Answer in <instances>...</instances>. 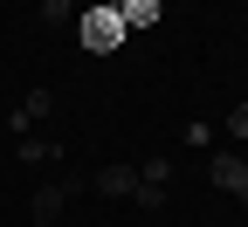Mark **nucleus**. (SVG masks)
<instances>
[{"mask_svg":"<svg viewBox=\"0 0 248 227\" xmlns=\"http://www.w3.org/2000/svg\"><path fill=\"white\" fill-rule=\"evenodd\" d=\"M228 131H234V138L248 145V104H234V110H228Z\"/></svg>","mask_w":248,"mask_h":227,"instance_id":"6e6552de","label":"nucleus"},{"mask_svg":"<svg viewBox=\"0 0 248 227\" xmlns=\"http://www.w3.org/2000/svg\"><path fill=\"white\" fill-rule=\"evenodd\" d=\"M97 193H104V200H131V193H138V166H104L97 172Z\"/></svg>","mask_w":248,"mask_h":227,"instance_id":"f03ea898","label":"nucleus"},{"mask_svg":"<svg viewBox=\"0 0 248 227\" xmlns=\"http://www.w3.org/2000/svg\"><path fill=\"white\" fill-rule=\"evenodd\" d=\"M159 14H166V0H124V7H117L124 35H138V28H159Z\"/></svg>","mask_w":248,"mask_h":227,"instance_id":"7ed1b4c3","label":"nucleus"},{"mask_svg":"<svg viewBox=\"0 0 248 227\" xmlns=\"http://www.w3.org/2000/svg\"><path fill=\"white\" fill-rule=\"evenodd\" d=\"M42 21H76V0H42Z\"/></svg>","mask_w":248,"mask_h":227,"instance_id":"0eeeda50","label":"nucleus"},{"mask_svg":"<svg viewBox=\"0 0 248 227\" xmlns=\"http://www.w3.org/2000/svg\"><path fill=\"white\" fill-rule=\"evenodd\" d=\"M42 117H48V90H28V96H21V110H14L7 124H14V131L28 138V131H35V124H42Z\"/></svg>","mask_w":248,"mask_h":227,"instance_id":"20e7f679","label":"nucleus"},{"mask_svg":"<svg viewBox=\"0 0 248 227\" xmlns=\"http://www.w3.org/2000/svg\"><path fill=\"white\" fill-rule=\"evenodd\" d=\"M76 42H83L90 55H117L124 42H131V35H124L117 7H104V0H97V7H76Z\"/></svg>","mask_w":248,"mask_h":227,"instance_id":"f257e3e1","label":"nucleus"},{"mask_svg":"<svg viewBox=\"0 0 248 227\" xmlns=\"http://www.w3.org/2000/svg\"><path fill=\"white\" fill-rule=\"evenodd\" d=\"M62 200H69V179L42 186V193H35V220H42V227H55V220H62Z\"/></svg>","mask_w":248,"mask_h":227,"instance_id":"39448f33","label":"nucleus"},{"mask_svg":"<svg viewBox=\"0 0 248 227\" xmlns=\"http://www.w3.org/2000/svg\"><path fill=\"white\" fill-rule=\"evenodd\" d=\"M104 7H124V0H104Z\"/></svg>","mask_w":248,"mask_h":227,"instance_id":"1a4fd4ad","label":"nucleus"},{"mask_svg":"<svg viewBox=\"0 0 248 227\" xmlns=\"http://www.w3.org/2000/svg\"><path fill=\"white\" fill-rule=\"evenodd\" d=\"M55 158H62L55 138H21V166H55Z\"/></svg>","mask_w":248,"mask_h":227,"instance_id":"423d86ee","label":"nucleus"}]
</instances>
